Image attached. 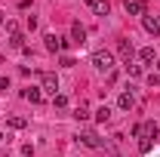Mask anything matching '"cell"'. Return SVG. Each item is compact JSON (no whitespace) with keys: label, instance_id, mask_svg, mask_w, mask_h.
Returning <instances> with one entry per match:
<instances>
[{"label":"cell","instance_id":"cell-15","mask_svg":"<svg viewBox=\"0 0 160 157\" xmlns=\"http://www.w3.org/2000/svg\"><path fill=\"white\" fill-rule=\"evenodd\" d=\"M108 117H111V108H108V105H102L99 111H96V120H99V123H108Z\"/></svg>","mask_w":160,"mask_h":157},{"label":"cell","instance_id":"cell-7","mask_svg":"<svg viewBox=\"0 0 160 157\" xmlns=\"http://www.w3.org/2000/svg\"><path fill=\"white\" fill-rule=\"evenodd\" d=\"M142 28H145L148 34H154V37L160 34V22L154 19V16H142Z\"/></svg>","mask_w":160,"mask_h":157},{"label":"cell","instance_id":"cell-8","mask_svg":"<svg viewBox=\"0 0 160 157\" xmlns=\"http://www.w3.org/2000/svg\"><path fill=\"white\" fill-rule=\"evenodd\" d=\"M117 108H120V111H132V108H136V99H132V93H120Z\"/></svg>","mask_w":160,"mask_h":157},{"label":"cell","instance_id":"cell-16","mask_svg":"<svg viewBox=\"0 0 160 157\" xmlns=\"http://www.w3.org/2000/svg\"><path fill=\"white\" fill-rule=\"evenodd\" d=\"M52 105H56V108H68V96L56 93V96H52Z\"/></svg>","mask_w":160,"mask_h":157},{"label":"cell","instance_id":"cell-14","mask_svg":"<svg viewBox=\"0 0 160 157\" xmlns=\"http://www.w3.org/2000/svg\"><path fill=\"white\" fill-rule=\"evenodd\" d=\"M139 59L145 62V65H151V62H154V46H145V49H139Z\"/></svg>","mask_w":160,"mask_h":157},{"label":"cell","instance_id":"cell-1","mask_svg":"<svg viewBox=\"0 0 160 157\" xmlns=\"http://www.w3.org/2000/svg\"><path fill=\"white\" fill-rule=\"evenodd\" d=\"M92 65H96L99 71H111V68H114V56H111L108 49H96V53H92Z\"/></svg>","mask_w":160,"mask_h":157},{"label":"cell","instance_id":"cell-5","mask_svg":"<svg viewBox=\"0 0 160 157\" xmlns=\"http://www.w3.org/2000/svg\"><path fill=\"white\" fill-rule=\"evenodd\" d=\"M157 133H160V126L154 123V120L142 123V139H145V142H154V139H157Z\"/></svg>","mask_w":160,"mask_h":157},{"label":"cell","instance_id":"cell-10","mask_svg":"<svg viewBox=\"0 0 160 157\" xmlns=\"http://www.w3.org/2000/svg\"><path fill=\"white\" fill-rule=\"evenodd\" d=\"M71 37H74V43H83V40H86V28H83L80 22L71 25Z\"/></svg>","mask_w":160,"mask_h":157},{"label":"cell","instance_id":"cell-6","mask_svg":"<svg viewBox=\"0 0 160 157\" xmlns=\"http://www.w3.org/2000/svg\"><path fill=\"white\" fill-rule=\"evenodd\" d=\"M123 9L129 16H145V3L142 0H123Z\"/></svg>","mask_w":160,"mask_h":157},{"label":"cell","instance_id":"cell-17","mask_svg":"<svg viewBox=\"0 0 160 157\" xmlns=\"http://www.w3.org/2000/svg\"><path fill=\"white\" fill-rule=\"evenodd\" d=\"M6 123H9L12 129H25V117H9Z\"/></svg>","mask_w":160,"mask_h":157},{"label":"cell","instance_id":"cell-20","mask_svg":"<svg viewBox=\"0 0 160 157\" xmlns=\"http://www.w3.org/2000/svg\"><path fill=\"white\" fill-rule=\"evenodd\" d=\"M0 89H3V93L9 89V80H6V77H0Z\"/></svg>","mask_w":160,"mask_h":157},{"label":"cell","instance_id":"cell-4","mask_svg":"<svg viewBox=\"0 0 160 157\" xmlns=\"http://www.w3.org/2000/svg\"><path fill=\"white\" fill-rule=\"evenodd\" d=\"M117 53L123 56V62H126V65H132V56H136V49H132V43H129L126 37L117 40Z\"/></svg>","mask_w":160,"mask_h":157},{"label":"cell","instance_id":"cell-23","mask_svg":"<svg viewBox=\"0 0 160 157\" xmlns=\"http://www.w3.org/2000/svg\"><path fill=\"white\" fill-rule=\"evenodd\" d=\"M0 142H3V133H0Z\"/></svg>","mask_w":160,"mask_h":157},{"label":"cell","instance_id":"cell-21","mask_svg":"<svg viewBox=\"0 0 160 157\" xmlns=\"http://www.w3.org/2000/svg\"><path fill=\"white\" fill-rule=\"evenodd\" d=\"M0 25H3V13H0Z\"/></svg>","mask_w":160,"mask_h":157},{"label":"cell","instance_id":"cell-2","mask_svg":"<svg viewBox=\"0 0 160 157\" xmlns=\"http://www.w3.org/2000/svg\"><path fill=\"white\" fill-rule=\"evenodd\" d=\"M40 89L49 93V96H56V89H59V77H56L52 71H43V74H40Z\"/></svg>","mask_w":160,"mask_h":157},{"label":"cell","instance_id":"cell-25","mask_svg":"<svg viewBox=\"0 0 160 157\" xmlns=\"http://www.w3.org/2000/svg\"><path fill=\"white\" fill-rule=\"evenodd\" d=\"M157 68H160V62H157Z\"/></svg>","mask_w":160,"mask_h":157},{"label":"cell","instance_id":"cell-22","mask_svg":"<svg viewBox=\"0 0 160 157\" xmlns=\"http://www.w3.org/2000/svg\"><path fill=\"white\" fill-rule=\"evenodd\" d=\"M0 65H3V56H0Z\"/></svg>","mask_w":160,"mask_h":157},{"label":"cell","instance_id":"cell-12","mask_svg":"<svg viewBox=\"0 0 160 157\" xmlns=\"http://www.w3.org/2000/svg\"><path fill=\"white\" fill-rule=\"evenodd\" d=\"M9 46H12V49H25V34H22V31L9 34Z\"/></svg>","mask_w":160,"mask_h":157},{"label":"cell","instance_id":"cell-13","mask_svg":"<svg viewBox=\"0 0 160 157\" xmlns=\"http://www.w3.org/2000/svg\"><path fill=\"white\" fill-rule=\"evenodd\" d=\"M92 13L96 16H108V0H92Z\"/></svg>","mask_w":160,"mask_h":157},{"label":"cell","instance_id":"cell-18","mask_svg":"<svg viewBox=\"0 0 160 157\" xmlns=\"http://www.w3.org/2000/svg\"><path fill=\"white\" fill-rule=\"evenodd\" d=\"M126 71H129V77H142V68H139V65H126Z\"/></svg>","mask_w":160,"mask_h":157},{"label":"cell","instance_id":"cell-9","mask_svg":"<svg viewBox=\"0 0 160 157\" xmlns=\"http://www.w3.org/2000/svg\"><path fill=\"white\" fill-rule=\"evenodd\" d=\"M80 142L86 145V148H102V142H99V136L92 133V129H86V133H80Z\"/></svg>","mask_w":160,"mask_h":157},{"label":"cell","instance_id":"cell-24","mask_svg":"<svg viewBox=\"0 0 160 157\" xmlns=\"http://www.w3.org/2000/svg\"><path fill=\"white\" fill-rule=\"evenodd\" d=\"M86 3H92V0H86Z\"/></svg>","mask_w":160,"mask_h":157},{"label":"cell","instance_id":"cell-19","mask_svg":"<svg viewBox=\"0 0 160 157\" xmlns=\"http://www.w3.org/2000/svg\"><path fill=\"white\" fill-rule=\"evenodd\" d=\"M74 117H77V120H86V117H89V111H86V108H83V105H80L77 111H74Z\"/></svg>","mask_w":160,"mask_h":157},{"label":"cell","instance_id":"cell-11","mask_svg":"<svg viewBox=\"0 0 160 157\" xmlns=\"http://www.w3.org/2000/svg\"><path fill=\"white\" fill-rule=\"evenodd\" d=\"M25 99H28L31 105H40V102H43V89H37V86H31V89H25Z\"/></svg>","mask_w":160,"mask_h":157},{"label":"cell","instance_id":"cell-3","mask_svg":"<svg viewBox=\"0 0 160 157\" xmlns=\"http://www.w3.org/2000/svg\"><path fill=\"white\" fill-rule=\"evenodd\" d=\"M43 40H46V49H49V53H62V49L68 46V40H62L59 34H52V31H49Z\"/></svg>","mask_w":160,"mask_h":157}]
</instances>
